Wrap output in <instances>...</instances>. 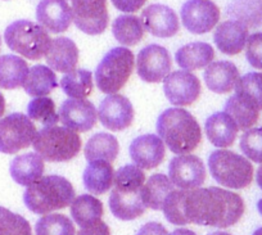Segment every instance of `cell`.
Returning a JSON list of instances; mask_svg holds the SVG:
<instances>
[{
    "mask_svg": "<svg viewBox=\"0 0 262 235\" xmlns=\"http://www.w3.org/2000/svg\"><path fill=\"white\" fill-rule=\"evenodd\" d=\"M185 213L189 224L225 229L243 216L244 202L239 194L226 189L196 188L186 190Z\"/></svg>",
    "mask_w": 262,
    "mask_h": 235,
    "instance_id": "1",
    "label": "cell"
},
{
    "mask_svg": "<svg viewBox=\"0 0 262 235\" xmlns=\"http://www.w3.org/2000/svg\"><path fill=\"white\" fill-rule=\"evenodd\" d=\"M144 183L145 174L137 165H126L116 171L110 197L113 216L122 221H131L144 213L147 209L143 198Z\"/></svg>",
    "mask_w": 262,
    "mask_h": 235,
    "instance_id": "2",
    "label": "cell"
},
{
    "mask_svg": "<svg viewBox=\"0 0 262 235\" xmlns=\"http://www.w3.org/2000/svg\"><path fill=\"white\" fill-rule=\"evenodd\" d=\"M157 133L175 154H188L200 145L202 130L198 121L180 107L168 108L157 120Z\"/></svg>",
    "mask_w": 262,
    "mask_h": 235,
    "instance_id": "3",
    "label": "cell"
},
{
    "mask_svg": "<svg viewBox=\"0 0 262 235\" xmlns=\"http://www.w3.org/2000/svg\"><path fill=\"white\" fill-rule=\"evenodd\" d=\"M75 199V189L67 179L58 175L42 176L27 186L24 202L37 215H47L69 207Z\"/></svg>",
    "mask_w": 262,
    "mask_h": 235,
    "instance_id": "4",
    "label": "cell"
},
{
    "mask_svg": "<svg viewBox=\"0 0 262 235\" xmlns=\"http://www.w3.org/2000/svg\"><path fill=\"white\" fill-rule=\"evenodd\" d=\"M34 149L48 162H67L81 149V138L76 131L66 126H45L35 136Z\"/></svg>",
    "mask_w": 262,
    "mask_h": 235,
    "instance_id": "5",
    "label": "cell"
},
{
    "mask_svg": "<svg viewBox=\"0 0 262 235\" xmlns=\"http://www.w3.org/2000/svg\"><path fill=\"white\" fill-rule=\"evenodd\" d=\"M4 40L11 50L30 60H39L49 50L52 39L47 30L39 24L19 19L7 27Z\"/></svg>",
    "mask_w": 262,
    "mask_h": 235,
    "instance_id": "6",
    "label": "cell"
},
{
    "mask_svg": "<svg viewBox=\"0 0 262 235\" xmlns=\"http://www.w3.org/2000/svg\"><path fill=\"white\" fill-rule=\"evenodd\" d=\"M208 167L212 178L225 188L243 189L253 180L252 163L246 157L226 149H217L211 153Z\"/></svg>",
    "mask_w": 262,
    "mask_h": 235,
    "instance_id": "7",
    "label": "cell"
},
{
    "mask_svg": "<svg viewBox=\"0 0 262 235\" xmlns=\"http://www.w3.org/2000/svg\"><path fill=\"white\" fill-rule=\"evenodd\" d=\"M134 70V54L127 48L117 47L104 55L95 70V82L104 94L120 92Z\"/></svg>",
    "mask_w": 262,
    "mask_h": 235,
    "instance_id": "8",
    "label": "cell"
},
{
    "mask_svg": "<svg viewBox=\"0 0 262 235\" xmlns=\"http://www.w3.org/2000/svg\"><path fill=\"white\" fill-rule=\"evenodd\" d=\"M36 134V127L29 116L12 113L0 120V152L17 153L31 145Z\"/></svg>",
    "mask_w": 262,
    "mask_h": 235,
    "instance_id": "9",
    "label": "cell"
},
{
    "mask_svg": "<svg viewBox=\"0 0 262 235\" xmlns=\"http://www.w3.org/2000/svg\"><path fill=\"white\" fill-rule=\"evenodd\" d=\"M72 21L80 31L99 35L110 24L107 0H72Z\"/></svg>",
    "mask_w": 262,
    "mask_h": 235,
    "instance_id": "10",
    "label": "cell"
},
{
    "mask_svg": "<svg viewBox=\"0 0 262 235\" xmlns=\"http://www.w3.org/2000/svg\"><path fill=\"white\" fill-rule=\"evenodd\" d=\"M168 175L173 185L184 190H191L203 185L207 173L205 163L200 157L191 154H179L171 160Z\"/></svg>",
    "mask_w": 262,
    "mask_h": 235,
    "instance_id": "11",
    "label": "cell"
},
{
    "mask_svg": "<svg viewBox=\"0 0 262 235\" xmlns=\"http://www.w3.org/2000/svg\"><path fill=\"white\" fill-rule=\"evenodd\" d=\"M183 26L191 34L210 32L220 19V9L211 0H188L181 7Z\"/></svg>",
    "mask_w": 262,
    "mask_h": 235,
    "instance_id": "12",
    "label": "cell"
},
{
    "mask_svg": "<svg viewBox=\"0 0 262 235\" xmlns=\"http://www.w3.org/2000/svg\"><path fill=\"white\" fill-rule=\"evenodd\" d=\"M172 60L167 49L161 45L152 44L143 48L137 58V71L145 82L163 81L171 72Z\"/></svg>",
    "mask_w": 262,
    "mask_h": 235,
    "instance_id": "13",
    "label": "cell"
},
{
    "mask_svg": "<svg viewBox=\"0 0 262 235\" xmlns=\"http://www.w3.org/2000/svg\"><path fill=\"white\" fill-rule=\"evenodd\" d=\"M163 92L172 105H190L201 95V81L189 71H175L163 80Z\"/></svg>",
    "mask_w": 262,
    "mask_h": 235,
    "instance_id": "14",
    "label": "cell"
},
{
    "mask_svg": "<svg viewBox=\"0 0 262 235\" xmlns=\"http://www.w3.org/2000/svg\"><path fill=\"white\" fill-rule=\"evenodd\" d=\"M98 117L105 129L121 131L134 121V108L130 100L120 94H110L100 102Z\"/></svg>",
    "mask_w": 262,
    "mask_h": 235,
    "instance_id": "15",
    "label": "cell"
},
{
    "mask_svg": "<svg viewBox=\"0 0 262 235\" xmlns=\"http://www.w3.org/2000/svg\"><path fill=\"white\" fill-rule=\"evenodd\" d=\"M59 120L66 127L76 133H86L92 130L97 123L98 112L94 104L86 99L64 100L59 108Z\"/></svg>",
    "mask_w": 262,
    "mask_h": 235,
    "instance_id": "16",
    "label": "cell"
},
{
    "mask_svg": "<svg viewBox=\"0 0 262 235\" xmlns=\"http://www.w3.org/2000/svg\"><path fill=\"white\" fill-rule=\"evenodd\" d=\"M166 146L162 139L153 134L138 136L130 145V157L135 165L143 170L158 167L165 160Z\"/></svg>",
    "mask_w": 262,
    "mask_h": 235,
    "instance_id": "17",
    "label": "cell"
},
{
    "mask_svg": "<svg viewBox=\"0 0 262 235\" xmlns=\"http://www.w3.org/2000/svg\"><path fill=\"white\" fill-rule=\"evenodd\" d=\"M36 18L47 31L60 34L72 22V8L66 0H41L36 8Z\"/></svg>",
    "mask_w": 262,
    "mask_h": 235,
    "instance_id": "18",
    "label": "cell"
},
{
    "mask_svg": "<svg viewBox=\"0 0 262 235\" xmlns=\"http://www.w3.org/2000/svg\"><path fill=\"white\" fill-rule=\"evenodd\" d=\"M142 22L149 34L157 37H172L180 29L179 18L170 7L162 4H152L142 13Z\"/></svg>",
    "mask_w": 262,
    "mask_h": 235,
    "instance_id": "19",
    "label": "cell"
},
{
    "mask_svg": "<svg viewBox=\"0 0 262 235\" xmlns=\"http://www.w3.org/2000/svg\"><path fill=\"white\" fill-rule=\"evenodd\" d=\"M248 39V27L239 21H225L220 24L213 34V41L221 53L236 55L244 49Z\"/></svg>",
    "mask_w": 262,
    "mask_h": 235,
    "instance_id": "20",
    "label": "cell"
},
{
    "mask_svg": "<svg viewBox=\"0 0 262 235\" xmlns=\"http://www.w3.org/2000/svg\"><path fill=\"white\" fill-rule=\"evenodd\" d=\"M45 57L50 68L58 72L69 73L76 70L79 63V49L69 37H55L54 40H52V44Z\"/></svg>",
    "mask_w": 262,
    "mask_h": 235,
    "instance_id": "21",
    "label": "cell"
},
{
    "mask_svg": "<svg viewBox=\"0 0 262 235\" xmlns=\"http://www.w3.org/2000/svg\"><path fill=\"white\" fill-rule=\"evenodd\" d=\"M203 77L211 92L226 94L235 88L239 80V71L234 63L229 60H219L207 66Z\"/></svg>",
    "mask_w": 262,
    "mask_h": 235,
    "instance_id": "22",
    "label": "cell"
},
{
    "mask_svg": "<svg viewBox=\"0 0 262 235\" xmlns=\"http://www.w3.org/2000/svg\"><path fill=\"white\" fill-rule=\"evenodd\" d=\"M208 140L217 148H228L235 141L238 135V126L235 121L226 112L213 113L207 118L205 125Z\"/></svg>",
    "mask_w": 262,
    "mask_h": 235,
    "instance_id": "23",
    "label": "cell"
},
{
    "mask_svg": "<svg viewBox=\"0 0 262 235\" xmlns=\"http://www.w3.org/2000/svg\"><path fill=\"white\" fill-rule=\"evenodd\" d=\"M44 160L37 153H26L16 157L11 162V176L17 184L29 186L42 178Z\"/></svg>",
    "mask_w": 262,
    "mask_h": 235,
    "instance_id": "24",
    "label": "cell"
},
{
    "mask_svg": "<svg viewBox=\"0 0 262 235\" xmlns=\"http://www.w3.org/2000/svg\"><path fill=\"white\" fill-rule=\"evenodd\" d=\"M215 58V50L212 45L207 42H190L176 52L175 60L183 70L195 71L202 70L212 63Z\"/></svg>",
    "mask_w": 262,
    "mask_h": 235,
    "instance_id": "25",
    "label": "cell"
},
{
    "mask_svg": "<svg viewBox=\"0 0 262 235\" xmlns=\"http://www.w3.org/2000/svg\"><path fill=\"white\" fill-rule=\"evenodd\" d=\"M84 185L88 190L95 196L104 194L112 188L115 171L112 163L107 161H93L84 171Z\"/></svg>",
    "mask_w": 262,
    "mask_h": 235,
    "instance_id": "26",
    "label": "cell"
},
{
    "mask_svg": "<svg viewBox=\"0 0 262 235\" xmlns=\"http://www.w3.org/2000/svg\"><path fill=\"white\" fill-rule=\"evenodd\" d=\"M30 68L26 60L17 55L0 57V88L6 90L18 89L24 87Z\"/></svg>",
    "mask_w": 262,
    "mask_h": 235,
    "instance_id": "27",
    "label": "cell"
},
{
    "mask_svg": "<svg viewBox=\"0 0 262 235\" xmlns=\"http://www.w3.org/2000/svg\"><path fill=\"white\" fill-rule=\"evenodd\" d=\"M57 87L58 81L54 71L42 65L30 68L26 81L24 84L25 92L35 98L49 95Z\"/></svg>",
    "mask_w": 262,
    "mask_h": 235,
    "instance_id": "28",
    "label": "cell"
},
{
    "mask_svg": "<svg viewBox=\"0 0 262 235\" xmlns=\"http://www.w3.org/2000/svg\"><path fill=\"white\" fill-rule=\"evenodd\" d=\"M84 152L88 162L107 161L112 163L117 158L120 145H118L117 139L111 134L98 133L88 140Z\"/></svg>",
    "mask_w": 262,
    "mask_h": 235,
    "instance_id": "29",
    "label": "cell"
},
{
    "mask_svg": "<svg viewBox=\"0 0 262 235\" xmlns=\"http://www.w3.org/2000/svg\"><path fill=\"white\" fill-rule=\"evenodd\" d=\"M71 216L79 226H90L102 219L103 203L90 194H82L71 203Z\"/></svg>",
    "mask_w": 262,
    "mask_h": 235,
    "instance_id": "30",
    "label": "cell"
},
{
    "mask_svg": "<svg viewBox=\"0 0 262 235\" xmlns=\"http://www.w3.org/2000/svg\"><path fill=\"white\" fill-rule=\"evenodd\" d=\"M144 26L139 17L123 14L117 17L112 24V34L120 44L133 47L142 41L144 36Z\"/></svg>",
    "mask_w": 262,
    "mask_h": 235,
    "instance_id": "31",
    "label": "cell"
},
{
    "mask_svg": "<svg viewBox=\"0 0 262 235\" xmlns=\"http://www.w3.org/2000/svg\"><path fill=\"white\" fill-rule=\"evenodd\" d=\"M226 12L248 29H257L262 24V0H231Z\"/></svg>",
    "mask_w": 262,
    "mask_h": 235,
    "instance_id": "32",
    "label": "cell"
},
{
    "mask_svg": "<svg viewBox=\"0 0 262 235\" xmlns=\"http://www.w3.org/2000/svg\"><path fill=\"white\" fill-rule=\"evenodd\" d=\"M173 184L163 174H156L147 180L143 185V198H144L147 208H152L155 211L162 209L163 202L167 198L168 194L173 190Z\"/></svg>",
    "mask_w": 262,
    "mask_h": 235,
    "instance_id": "33",
    "label": "cell"
},
{
    "mask_svg": "<svg viewBox=\"0 0 262 235\" xmlns=\"http://www.w3.org/2000/svg\"><path fill=\"white\" fill-rule=\"evenodd\" d=\"M60 88L66 95L75 99H85L93 92V75L88 70H75L60 80Z\"/></svg>",
    "mask_w": 262,
    "mask_h": 235,
    "instance_id": "34",
    "label": "cell"
},
{
    "mask_svg": "<svg viewBox=\"0 0 262 235\" xmlns=\"http://www.w3.org/2000/svg\"><path fill=\"white\" fill-rule=\"evenodd\" d=\"M224 112L228 113L235 121L239 130L243 131L252 129V126L256 125L259 117V111L244 102L238 95H233L226 100Z\"/></svg>",
    "mask_w": 262,
    "mask_h": 235,
    "instance_id": "35",
    "label": "cell"
},
{
    "mask_svg": "<svg viewBox=\"0 0 262 235\" xmlns=\"http://www.w3.org/2000/svg\"><path fill=\"white\" fill-rule=\"evenodd\" d=\"M235 95L251 104L252 107L262 111V73L249 72L238 80L235 85Z\"/></svg>",
    "mask_w": 262,
    "mask_h": 235,
    "instance_id": "36",
    "label": "cell"
},
{
    "mask_svg": "<svg viewBox=\"0 0 262 235\" xmlns=\"http://www.w3.org/2000/svg\"><path fill=\"white\" fill-rule=\"evenodd\" d=\"M36 235H75V225L70 217L59 213H47L35 226Z\"/></svg>",
    "mask_w": 262,
    "mask_h": 235,
    "instance_id": "37",
    "label": "cell"
},
{
    "mask_svg": "<svg viewBox=\"0 0 262 235\" xmlns=\"http://www.w3.org/2000/svg\"><path fill=\"white\" fill-rule=\"evenodd\" d=\"M185 198L186 190H172L165 199L162 206V211L168 222L178 226L188 225V219L185 213Z\"/></svg>",
    "mask_w": 262,
    "mask_h": 235,
    "instance_id": "38",
    "label": "cell"
},
{
    "mask_svg": "<svg viewBox=\"0 0 262 235\" xmlns=\"http://www.w3.org/2000/svg\"><path fill=\"white\" fill-rule=\"evenodd\" d=\"M27 116L44 126L55 125L59 121V115L55 112L54 102L48 97L32 99L27 105Z\"/></svg>",
    "mask_w": 262,
    "mask_h": 235,
    "instance_id": "39",
    "label": "cell"
},
{
    "mask_svg": "<svg viewBox=\"0 0 262 235\" xmlns=\"http://www.w3.org/2000/svg\"><path fill=\"white\" fill-rule=\"evenodd\" d=\"M0 235H32V231L25 217L0 207Z\"/></svg>",
    "mask_w": 262,
    "mask_h": 235,
    "instance_id": "40",
    "label": "cell"
},
{
    "mask_svg": "<svg viewBox=\"0 0 262 235\" xmlns=\"http://www.w3.org/2000/svg\"><path fill=\"white\" fill-rule=\"evenodd\" d=\"M241 149L254 163H262V127L249 129L242 135Z\"/></svg>",
    "mask_w": 262,
    "mask_h": 235,
    "instance_id": "41",
    "label": "cell"
},
{
    "mask_svg": "<svg viewBox=\"0 0 262 235\" xmlns=\"http://www.w3.org/2000/svg\"><path fill=\"white\" fill-rule=\"evenodd\" d=\"M246 57L252 67L262 70V32L249 35L246 44Z\"/></svg>",
    "mask_w": 262,
    "mask_h": 235,
    "instance_id": "42",
    "label": "cell"
},
{
    "mask_svg": "<svg viewBox=\"0 0 262 235\" xmlns=\"http://www.w3.org/2000/svg\"><path fill=\"white\" fill-rule=\"evenodd\" d=\"M111 2L118 11L125 12V13H134L144 6L147 0H111Z\"/></svg>",
    "mask_w": 262,
    "mask_h": 235,
    "instance_id": "43",
    "label": "cell"
},
{
    "mask_svg": "<svg viewBox=\"0 0 262 235\" xmlns=\"http://www.w3.org/2000/svg\"><path fill=\"white\" fill-rule=\"evenodd\" d=\"M77 235H111V230L108 225L100 220V221L95 222L90 226L81 227Z\"/></svg>",
    "mask_w": 262,
    "mask_h": 235,
    "instance_id": "44",
    "label": "cell"
},
{
    "mask_svg": "<svg viewBox=\"0 0 262 235\" xmlns=\"http://www.w3.org/2000/svg\"><path fill=\"white\" fill-rule=\"evenodd\" d=\"M137 235H170L166 227L160 222H148L143 225Z\"/></svg>",
    "mask_w": 262,
    "mask_h": 235,
    "instance_id": "45",
    "label": "cell"
},
{
    "mask_svg": "<svg viewBox=\"0 0 262 235\" xmlns=\"http://www.w3.org/2000/svg\"><path fill=\"white\" fill-rule=\"evenodd\" d=\"M170 235H196L195 232L189 229H176Z\"/></svg>",
    "mask_w": 262,
    "mask_h": 235,
    "instance_id": "46",
    "label": "cell"
},
{
    "mask_svg": "<svg viewBox=\"0 0 262 235\" xmlns=\"http://www.w3.org/2000/svg\"><path fill=\"white\" fill-rule=\"evenodd\" d=\"M6 112V99H4L3 94L0 93V117Z\"/></svg>",
    "mask_w": 262,
    "mask_h": 235,
    "instance_id": "47",
    "label": "cell"
},
{
    "mask_svg": "<svg viewBox=\"0 0 262 235\" xmlns=\"http://www.w3.org/2000/svg\"><path fill=\"white\" fill-rule=\"evenodd\" d=\"M256 179H257V184H258V186L261 188V190H262V163H261V166L258 167V170H257Z\"/></svg>",
    "mask_w": 262,
    "mask_h": 235,
    "instance_id": "48",
    "label": "cell"
},
{
    "mask_svg": "<svg viewBox=\"0 0 262 235\" xmlns=\"http://www.w3.org/2000/svg\"><path fill=\"white\" fill-rule=\"evenodd\" d=\"M208 235H231L230 232H225V231H215V232H211Z\"/></svg>",
    "mask_w": 262,
    "mask_h": 235,
    "instance_id": "49",
    "label": "cell"
},
{
    "mask_svg": "<svg viewBox=\"0 0 262 235\" xmlns=\"http://www.w3.org/2000/svg\"><path fill=\"white\" fill-rule=\"evenodd\" d=\"M257 209H258L259 215H261V216H262V198L259 199L258 203H257Z\"/></svg>",
    "mask_w": 262,
    "mask_h": 235,
    "instance_id": "50",
    "label": "cell"
},
{
    "mask_svg": "<svg viewBox=\"0 0 262 235\" xmlns=\"http://www.w3.org/2000/svg\"><path fill=\"white\" fill-rule=\"evenodd\" d=\"M253 235H262V227H259V229H257L256 231L253 232Z\"/></svg>",
    "mask_w": 262,
    "mask_h": 235,
    "instance_id": "51",
    "label": "cell"
},
{
    "mask_svg": "<svg viewBox=\"0 0 262 235\" xmlns=\"http://www.w3.org/2000/svg\"><path fill=\"white\" fill-rule=\"evenodd\" d=\"M0 48H2V37H0Z\"/></svg>",
    "mask_w": 262,
    "mask_h": 235,
    "instance_id": "52",
    "label": "cell"
}]
</instances>
